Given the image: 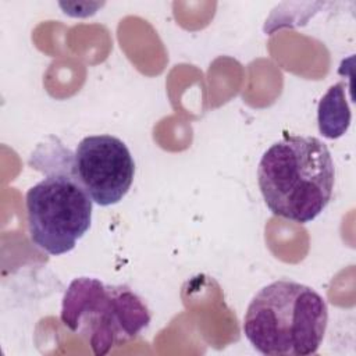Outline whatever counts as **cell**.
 <instances>
[{
	"mask_svg": "<svg viewBox=\"0 0 356 356\" xmlns=\"http://www.w3.org/2000/svg\"><path fill=\"white\" fill-rule=\"evenodd\" d=\"M31 241L43 252H71L92 222L93 200L71 171V153L25 195Z\"/></svg>",
	"mask_w": 356,
	"mask_h": 356,
	"instance_id": "obj_4",
	"label": "cell"
},
{
	"mask_svg": "<svg viewBox=\"0 0 356 356\" xmlns=\"http://www.w3.org/2000/svg\"><path fill=\"white\" fill-rule=\"evenodd\" d=\"M60 318L89 343L96 356H103L135 339L149 325L152 314L129 286L78 277L63 295Z\"/></svg>",
	"mask_w": 356,
	"mask_h": 356,
	"instance_id": "obj_3",
	"label": "cell"
},
{
	"mask_svg": "<svg viewBox=\"0 0 356 356\" xmlns=\"http://www.w3.org/2000/svg\"><path fill=\"white\" fill-rule=\"evenodd\" d=\"M328 323L325 299L312 286L277 280L248 305L243 334L266 356H309L323 343Z\"/></svg>",
	"mask_w": 356,
	"mask_h": 356,
	"instance_id": "obj_2",
	"label": "cell"
},
{
	"mask_svg": "<svg viewBox=\"0 0 356 356\" xmlns=\"http://www.w3.org/2000/svg\"><path fill=\"white\" fill-rule=\"evenodd\" d=\"M71 171L90 199L111 206L128 193L135 175V161L128 146L113 135L85 136L71 154Z\"/></svg>",
	"mask_w": 356,
	"mask_h": 356,
	"instance_id": "obj_5",
	"label": "cell"
},
{
	"mask_svg": "<svg viewBox=\"0 0 356 356\" xmlns=\"http://www.w3.org/2000/svg\"><path fill=\"white\" fill-rule=\"evenodd\" d=\"M352 118L350 108L345 97V83L338 82L320 99L317 107L318 131L328 139L341 138L349 128Z\"/></svg>",
	"mask_w": 356,
	"mask_h": 356,
	"instance_id": "obj_6",
	"label": "cell"
},
{
	"mask_svg": "<svg viewBox=\"0 0 356 356\" xmlns=\"http://www.w3.org/2000/svg\"><path fill=\"white\" fill-rule=\"evenodd\" d=\"M257 184L274 216L312 222L332 197L335 167L331 153L316 136L284 135L260 157Z\"/></svg>",
	"mask_w": 356,
	"mask_h": 356,
	"instance_id": "obj_1",
	"label": "cell"
}]
</instances>
